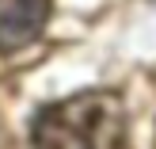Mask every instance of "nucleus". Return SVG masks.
<instances>
[{"label":"nucleus","mask_w":156,"mask_h":149,"mask_svg":"<svg viewBox=\"0 0 156 149\" xmlns=\"http://www.w3.org/2000/svg\"><path fill=\"white\" fill-rule=\"evenodd\" d=\"M34 149H122L126 111L114 92H76L38 111L30 126Z\"/></svg>","instance_id":"obj_1"},{"label":"nucleus","mask_w":156,"mask_h":149,"mask_svg":"<svg viewBox=\"0 0 156 149\" xmlns=\"http://www.w3.org/2000/svg\"><path fill=\"white\" fill-rule=\"evenodd\" d=\"M50 0H0V54H15L42 35Z\"/></svg>","instance_id":"obj_2"}]
</instances>
